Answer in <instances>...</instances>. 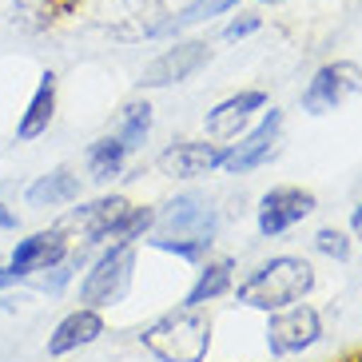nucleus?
Here are the masks:
<instances>
[{
  "label": "nucleus",
  "instance_id": "nucleus-1",
  "mask_svg": "<svg viewBox=\"0 0 362 362\" xmlns=\"http://www.w3.org/2000/svg\"><path fill=\"white\" fill-rule=\"evenodd\" d=\"M139 346L160 362H203L211 351V322L199 307H175L139 330Z\"/></svg>",
  "mask_w": 362,
  "mask_h": 362
},
{
  "label": "nucleus",
  "instance_id": "nucleus-2",
  "mask_svg": "<svg viewBox=\"0 0 362 362\" xmlns=\"http://www.w3.org/2000/svg\"><path fill=\"white\" fill-rule=\"evenodd\" d=\"M315 287V267L298 255H279L271 263H263L255 275H247L239 283V303L243 307H255V310H279V307H291L298 298Z\"/></svg>",
  "mask_w": 362,
  "mask_h": 362
},
{
  "label": "nucleus",
  "instance_id": "nucleus-3",
  "mask_svg": "<svg viewBox=\"0 0 362 362\" xmlns=\"http://www.w3.org/2000/svg\"><path fill=\"white\" fill-rule=\"evenodd\" d=\"M132 271H136V243H112L107 251H100V259L84 271L80 279V303L92 310L116 307L119 298L132 287Z\"/></svg>",
  "mask_w": 362,
  "mask_h": 362
},
{
  "label": "nucleus",
  "instance_id": "nucleus-4",
  "mask_svg": "<svg viewBox=\"0 0 362 362\" xmlns=\"http://www.w3.org/2000/svg\"><path fill=\"white\" fill-rule=\"evenodd\" d=\"M163 21H168L163 0H100L96 4V24L119 40H151L160 36Z\"/></svg>",
  "mask_w": 362,
  "mask_h": 362
},
{
  "label": "nucleus",
  "instance_id": "nucleus-5",
  "mask_svg": "<svg viewBox=\"0 0 362 362\" xmlns=\"http://www.w3.org/2000/svg\"><path fill=\"white\" fill-rule=\"evenodd\" d=\"M215 227H219L215 207L195 192L175 195L156 215V239H203V243H215Z\"/></svg>",
  "mask_w": 362,
  "mask_h": 362
},
{
  "label": "nucleus",
  "instance_id": "nucleus-6",
  "mask_svg": "<svg viewBox=\"0 0 362 362\" xmlns=\"http://www.w3.org/2000/svg\"><path fill=\"white\" fill-rule=\"evenodd\" d=\"M207 60H211V48H207V40H175L171 48H163L156 60H148L144 64V72H139L136 84L144 88V92H151V88H171V84H183V80H192V76H199L203 68H207Z\"/></svg>",
  "mask_w": 362,
  "mask_h": 362
},
{
  "label": "nucleus",
  "instance_id": "nucleus-7",
  "mask_svg": "<svg viewBox=\"0 0 362 362\" xmlns=\"http://www.w3.org/2000/svg\"><path fill=\"white\" fill-rule=\"evenodd\" d=\"M358 92H362V68L354 60L322 64L307 80V88H303V112L307 116H327V112L342 107L351 96H358Z\"/></svg>",
  "mask_w": 362,
  "mask_h": 362
},
{
  "label": "nucleus",
  "instance_id": "nucleus-8",
  "mask_svg": "<svg viewBox=\"0 0 362 362\" xmlns=\"http://www.w3.org/2000/svg\"><path fill=\"white\" fill-rule=\"evenodd\" d=\"M322 339V319L319 310L307 307V303H291V307L271 310V322H267V351L271 354H298L315 346Z\"/></svg>",
  "mask_w": 362,
  "mask_h": 362
},
{
  "label": "nucleus",
  "instance_id": "nucleus-9",
  "mask_svg": "<svg viewBox=\"0 0 362 362\" xmlns=\"http://www.w3.org/2000/svg\"><path fill=\"white\" fill-rule=\"evenodd\" d=\"M132 203L124 195H112V199H96V203H84V207H76L68 211V219L60 227L64 231H76V239L84 247H96V243H116L119 227L128 219Z\"/></svg>",
  "mask_w": 362,
  "mask_h": 362
},
{
  "label": "nucleus",
  "instance_id": "nucleus-10",
  "mask_svg": "<svg viewBox=\"0 0 362 362\" xmlns=\"http://www.w3.org/2000/svg\"><path fill=\"white\" fill-rule=\"evenodd\" d=\"M279 136H283V112L271 107V112H263V119H259L255 128L243 132L239 144L223 148V168L231 171V175H247V171L263 168V163L279 151Z\"/></svg>",
  "mask_w": 362,
  "mask_h": 362
},
{
  "label": "nucleus",
  "instance_id": "nucleus-11",
  "mask_svg": "<svg viewBox=\"0 0 362 362\" xmlns=\"http://www.w3.org/2000/svg\"><path fill=\"white\" fill-rule=\"evenodd\" d=\"M315 211V195L303 187H275L259 199V235L263 239H279L295 223H303Z\"/></svg>",
  "mask_w": 362,
  "mask_h": 362
},
{
  "label": "nucleus",
  "instance_id": "nucleus-12",
  "mask_svg": "<svg viewBox=\"0 0 362 362\" xmlns=\"http://www.w3.org/2000/svg\"><path fill=\"white\" fill-rule=\"evenodd\" d=\"M263 107H267V92L247 88V92H235V96L219 100V104L207 112L203 128H207V136H211V139H239V132L251 128L255 112H263Z\"/></svg>",
  "mask_w": 362,
  "mask_h": 362
},
{
  "label": "nucleus",
  "instance_id": "nucleus-13",
  "mask_svg": "<svg viewBox=\"0 0 362 362\" xmlns=\"http://www.w3.org/2000/svg\"><path fill=\"white\" fill-rule=\"evenodd\" d=\"M64 255H68V231L64 227H52V231H36V235H28V239H21V243L12 247L8 267L21 271L24 283H28L33 275L48 271V267L60 263Z\"/></svg>",
  "mask_w": 362,
  "mask_h": 362
},
{
  "label": "nucleus",
  "instance_id": "nucleus-14",
  "mask_svg": "<svg viewBox=\"0 0 362 362\" xmlns=\"http://www.w3.org/2000/svg\"><path fill=\"white\" fill-rule=\"evenodd\" d=\"M215 168H223V144L180 139L168 151H160V171L171 180H195V175H207Z\"/></svg>",
  "mask_w": 362,
  "mask_h": 362
},
{
  "label": "nucleus",
  "instance_id": "nucleus-15",
  "mask_svg": "<svg viewBox=\"0 0 362 362\" xmlns=\"http://www.w3.org/2000/svg\"><path fill=\"white\" fill-rule=\"evenodd\" d=\"M104 334V319H100V310L92 307H76L72 315L56 322V330L48 334V354L52 358H64V354L80 351V346H92V342Z\"/></svg>",
  "mask_w": 362,
  "mask_h": 362
},
{
  "label": "nucleus",
  "instance_id": "nucleus-16",
  "mask_svg": "<svg viewBox=\"0 0 362 362\" xmlns=\"http://www.w3.org/2000/svg\"><path fill=\"white\" fill-rule=\"evenodd\" d=\"M56 92H60V80H56V72H44L40 84H36L33 100H28V107L21 112V119H16V139H36L44 136V132L52 128V116H56Z\"/></svg>",
  "mask_w": 362,
  "mask_h": 362
},
{
  "label": "nucleus",
  "instance_id": "nucleus-17",
  "mask_svg": "<svg viewBox=\"0 0 362 362\" xmlns=\"http://www.w3.org/2000/svg\"><path fill=\"white\" fill-rule=\"evenodd\" d=\"M28 207H68V203L80 199V175L68 168H56L48 175H40L36 183H28V192H24Z\"/></svg>",
  "mask_w": 362,
  "mask_h": 362
},
{
  "label": "nucleus",
  "instance_id": "nucleus-18",
  "mask_svg": "<svg viewBox=\"0 0 362 362\" xmlns=\"http://www.w3.org/2000/svg\"><path fill=\"white\" fill-rule=\"evenodd\" d=\"M239 4H243V0H187L180 12H168L160 36H180V33H187V28H195V24H207V21H215V16H223V12L239 8Z\"/></svg>",
  "mask_w": 362,
  "mask_h": 362
},
{
  "label": "nucleus",
  "instance_id": "nucleus-19",
  "mask_svg": "<svg viewBox=\"0 0 362 362\" xmlns=\"http://www.w3.org/2000/svg\"><path fill=\"white\" fill-rule=\"evenodd\" d=\"M235 283V263L231 259H215V263H207L199 271V279H195V287L187 291V298H183V307H203V303H215L219 295H227Z\"/></svg>",
  "mask_w": 362,
  "mask_h": 362
},
{
  "label": "nucleus",
  "instance_id": "nucleus-20",
  "mask_svg": "<svg viewBox=\"0 0 362 362\" xmlns=\"http://www.w3.org/2000/svg\"><path fill=\"white\" fill-rule=\"evenodd\" d=\"M84 163H88V175H92V180L107 183V180H116L119 171H124V163H128V148H124L116 136H104V139H96V144L88 148Z\"/></svg>",
  "mask_w": 362,
  "mask_h": 362
},
{
  "label": "nucleus",
  "instance_id": "nucleus-21",
  "mask_svg": "<svg viewBox=\"0 0 362 362\" xmlns=\"http://www.w3.org/2000/svg\"><path fill=\"white\" fill-rule=\"evenodd\" d=\"M148 136H151V104L148 100H132V104L119 112L116 139L128 148V156H132V151H139L144 144H148Z\"/></svg>",
  "mask_w": 362,
  "mask_h": 362
},
{
  "label": "nucleus",
  "instance_id": "nucleus-22",
  "mask_svg": "<svg viewBox=\"0 0 362 362\" xmlns=\"http://www.w3.org/2000/svg\"><path fill=\"white\" fill-rule=\"evenodd\" d=\"M56 16H60L56 0H12V21L21 24L24 33H44Z\"/></svg>",
  "mask_w": 362,
  "mask_h": 362
},
{
  "label": "nucleus",
  "instance_id": "nucleus-23",
  "mask_svg": "<svg viewBox=\"0 0 362 362\" xmlns=\"http://www.w3.org/2000/svg\"><path fill=\"white\" fill-rule=\"evenodd\" d=\"M151 247L156 251H168V255H180L187 263H199L211 251V243H203V239H151Z\"/></svg>",
  "mask_w": 362,
  "mask_h": 362
},
{
  "label": "nucleus",
  "instance_id": "nucleus-24",
  "mask_svg": "<svg viewBox=\"0 0 362 362\" xmlns=\"http://www.w3.org/2000/svg\"><path fill=\"white\" fill-rule=\"evenodd\" d=\"M315 247H319L327 259H339V263H346V259H351V239H346L339 227H322V231L315 235Z\"/></svg>",
  "mask_w": 362,
  "mask_h": 362
},
{
  "label": "nucleus",
  "instance_id": "nucleus-25",
  "mask_svg": "<svg viewBox=\"0 0 362 362\" xmlns=\"http://www.w3.org/2000/svg\"><path fill=\"white\" fill-rule=\"evenodd\" d=\"M259 28H263V16H255V12H239L231 24L223 28V40H247V36H255Z\"/></svg>",
  "mask_w": 362,
  "mask_h": 362
},
{
  "label": "nucleus",
  "instance_id": "nucleus-26",
  "mask_svg": "<svg viewBox=\"0 0 362 362\" xmlns=\"http://www.w3.org/2000/svg\"><path fill=\"white\" fill-rule=\"evenodd\" d=\"M21 283H24V275H21V271H12L8 263L0 267V295H4L8 287H21Z\"/></svg>",
  "mask_w": 362,
  "mask_h": 362
},
{
  "label": "nucleus",
  "instance_id": "nucleus-27",
  "mask_svg": "<svg viewBox=\"0 0 362 362\" xmlns=\"http://www.w3.org/2000/svg\"><path fill=\"white\" fill-rule=\"evenodd\" d=\"M16 227H21V219H16V211L0 203V231H16Z\"/></svg>",
  "mask_w": 362,
  "mask_h": 362
},
{
  "label": "nucleus",
  "instance_id": "nucleus-28",
  "mask_svg": "<svg viewBox=\"0 0 362 362\" xmlns=\"http://www.w3.org/2000/svg\"><path fill=\"white\" fill-rule=\"evenodd\" d=\"M351 227H354V239L362 243V203L354 207V215H351Z\"/></svg>",
  "mask_w": 362,
  "mask_h": 362
},
{
  "label": "nucleus",
  "instance_id": "nucleus-29",
  "mask_svg": "<svg viewBox=\"0 0 362 362\" xmlns=\"http://www.w3.org/2000/svg\"><path fill=\"white\" fill-rule=\"evenodd\" d=\"M255 4H271L275 8V4H287V0H255Z\"/></svg>",
  "mask_w": 362,
  "mask_h": 362
},
{
  "label": "nucleus",
  "instance_id": "nucleus-30",
  "mask_svg": "<svg viewBox=\"0 0 362 362\" xmlns=\"http://www.w3.org/2000/svg\"><path fill=\"white\" fill-rule=\"evenodd\" d=\"M354 362H362V358H354Z\"/></svg>",
  "mask_w": 362,
  "mask_h": 362
}]
</instances>
